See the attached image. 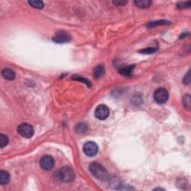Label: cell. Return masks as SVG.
<instances>
[{"label":"cell","mask_w":191,"mask_h":191,"mask_svg":"<svg viewBox=\"0 0 191 191\" xmlns=\"http://www.w3.org/2000/svg\"><path fill=\"white\" fill-rule=\"evenodd\" d=\"M89 170L90 173L97 179L101 181H105L108 178V173L107 170L98 163H92L90 165Z\"/></svg>","instance_id":"obj_1"},{"label":"cell","mask_w":191,"mask_h":191,"mask_svg":"<svg viewBox=\"0 0 191 191\" xmlns=\"http://www.w3.org/2000/svg\"><path fill=\"white\" fill-rule=\"evenodd\" d=\"M57 176L60 181L64 183H69L73 181L75 173L70 166H63L57 172Z\"/></svg>","instance_id":"obj_2"},{"label":"cell","mask_w":191,"mask_h":191,"mask_svg":"<svg viewBox=\"0 0 191 191\" xmlns=\"http://www.w3.org/2000/svg\"><path fill=\"white\" fill-rule=\"evenodd\" d=\"M154 99L158 104H164L169 99V93L165 88H160L154 92Z\"/></svg>","instance_id":"obj_3"},{"label":"cell","mask_w":191,"mask_h":191,"mask_svg":"<svg viewBox=\"0 0 191 191\" xmlns=\"http://www.w3.org/2000/svg\"><path fill=\"white\" fill-rule=\"evenodd\" d=\"M17 132L23 138H31L34 135V128L29 123H22L17 128Z\"/></svg>","instance_id":"obj_4"},{"label":"cell","mask_w":191,"mask_h":191,"mask_svg":"<svg viewBox=\"0 0 191 191\" xmlns=\"http://www.w3.org/2000/svg\"><path fill=\"white\" fill-rule=\"evenodd\" d=\"M99 147L97 144L93 141L86 142L83 146V152L88 157H93L98 153Z\"/></svg>","instance_id":"obj_5"},{"label":"cell","mask_w":191,"mask_h":191,"mask_svg":"<svg viewBox=\"0 0 191 191\" xmlns=\"http://www.w3.org/2000/svg\"><path fill=\"white\" fill-rule=\"evenodd\" d=\"M71 39H72L71 36L68 33L64 32V31H59L53 37V41L57 43H69Z\"/></svg>","instance_id":"obj_6"},{"label":"cell","mask_w":191,"mask_h":191,"mask_svg":"<svg viewBox=\"0 0 191 191\" xmlns=\"http://www.w3.org/2000/svg\"><path fill=\"white\" fill-rule=\"evenodd\" d=\"M40 165L42 169L45 170H51L55 166V161L52 156L44 155L41 158L40 161Z\"/></svg>","instance_id":"obj_7"},{"label":"cell","mask_w":191,"mask_h":191,"mask_svg":"<svg viewBox=\"0 0 191 191\" xmlns=\"http://www.w3.org/2000/svg\"><path fill=\"white\" fill-rule=\"evenodd\" d=\"M109 109L105 105H100L96 108L95 116L97 119L100 120H104L109 116Z\"/></svg>","instance_id":"obj_8"},{"label":"cell","mask_w":191,"mask_h":191,"mask_svg":"<svg viewBox=\"0 0 191 191\" xmlns=\"http://www.w3.org/2000/svg\"><path fill=\"white\" fill-rule=\"evenodd\" d=\"M2 76H3L4 79L7 80H9V81H12V80H14L15 77H16V74L15 72L12 70L11 69L9 68H5L2 70Z\"/></svg>","instance_id":"obj_9"},{"label":"cell","mask_w":191,"mask_h":191,"mask_svg":"<svg viewBox=\"0 0 191 191\" xmlns=\"http://www.w3.org/2000/svg\"><path fill=\"white\" fill-rule=\"evenodd\" d=\"M134 65H130L127 67H122L119 69V72L124 76H130L132 74Z\"/></svg>","instance_id":"obj_10"},{"label":"cell","mask_w":191,"mask_h":191,"mask_svg":"<svg viewBox=\"0 0 191 191\" xmlns=\"http://www.w3.org/2000/svg\"><path fill=\"white\" fill-rule=\"evenodd\" d=\"M10 181V174L6 170H2L0 171V184L2 185H7Z\"/></svg>","instance_id":"obj_11"},{"label":"cell","mask_w":191,"mask_h":191,"mask_svg":"<svg viewBox=\"0 0 191 191\" xmlns=\"http://www.w3.org/2000/svg\"><path fill=\"white\" fill-rule=\"evenodd\" d=\"M105 73V68L103 66L98 65L93 69V76L96 79H99Z\"/></svg>","instance_id":"obj_12"},{"label":"cell","mask_w":191,"mask_h":191,"mask_svg":"<svg viewBox=\"0 0 191 191\" xmlns=\"http://www.w3.org/2000/svg\"><path fill=\"white\" fill-rule=\"evenodd\" d=\"M135 6L140 8H147L152 4V2L149 0H138L134 2Z\"/></svg>","instance_id":"obj_13"},{"label":"cell","mask_w":191,"mask_h":191,"mask_svg":"<svg viewBox=\"0 0 191 191\" xmlns=\"http://www.w3.org/2000/svg\"><path fill=\"white\" fill-rule=\"evenodd\" d=\"M168 23H170V22H168V21H166V20H157V21L149 22V23L146 25V27L149 28V29H151V28L159 26V25H166V24H168Z\"/></svg>","instance_id":"obj_14"},{"label":"cell","mask_w":191,"mask_h":191,"mask_svg":"<svg viewBox=\"0 0 191 191\" xmlns=\"http://www.w3.org/2000/svg\"><path fill=\"white\" fill-rule=\"evenodd\" d=\"M29 4L37 9H42L44 7V3L40 0H31V1H29Z\"/></svg>","instance_id":"obj_15"},{"label":"cell","mask_w":191,"mask_h":191,"mask_svg":"<svg viewBox=\"0 0 191 191\" xmlns=\"http://www.w3.org/2000/svg\"><path fill=\"white\" fill-rule=\"evenodd\" d=\"M182 102H183L184 107H185L186 109H187L188 111H190V107H191L190 95V94L185 95V96L183 97V100H182Z\"/></svg>","instance_id":"obj_16"},{"label":"cell","mask_w":191,"mask_h":191,"mask_svg":"<svg viewBox=\"0 0 191 191\" xmlns=\"http://www.w3.org/2000/svg\"><path fill=\"white\" fill-rule=\"evenodd\" d=\"M75 130L78 133H84L88 130V126L84 123H80L79 124L76 125V127H75Z\"/></svg>","instance_id":"obj_17"},{"label":"cell","mask_w":191,"mask_h":191,"mask_svg":"<svg viewBox=\"0 0 191 191\" xmlns=\"http://www.w3.org/2000/svg\"><path fill=\"white\" fill-rule=\"evenodd\" d=\"M8 142H9V140H8V137L4 134H0V146L1 148L2 149L6 147L8 144Z\"/></svg>","instance_id":"obj_18"},{"label":"cell","mask_w":191,"mask_h":191,"mask_svg":"<svg viewBox=\"0 0 191 191\" xmlns=\"http://www.w3.org/2000/svg\"><path fill=\"white\" fill-rule=\"evenodd\" d=\"M191 6L190 2H180L177 4V8L178 9H186L189 8Z\"/></svg>","instance_id":"obj_19"},{"label":"cell","mask_w":191,"mask_h":191,"mask_svg":"<svg viewBox=\"0 0 191 191\" xmlns=\"http://www.w3.org/2000/svg\"><path fill=\"white\" fill-rule=\"evenodd\" d=\"M158 49L155 48H146L145 49H142L140 50V53H144V54H152L154 53V52L157 51Z\"/></svg>","instance_id":"obj_20"},{"label":"cell","mask_w":191,"mask_h":191,"mask_svg":"<svg viewBox=\"0 0 191 191\" xmlns=\"http://www.w3.org/2000/svg\"><path fill=\"white\" fill-rule=\"evenodd\" d=\"M73 79H74V80H77V81H82V82H84V84H86L87 85H88V87H90V81H88V79H84V78L79 77V76H77V77H73Z\"/></svg>","instance_id":"obj_21"},{"label":"cell","mask_w":191,"mask_h":191,"mask_svg":"<svg viewBox=\"0 0 191 191\" xmlns=\"http://www.w3.org/2000/svg\"><path fill=\"white\" fill-rule=\"evenodd\" d=\"M184 83L186 84H189L190 82V72H187V76H185V79H184Z\"/></svg>","instance_id":"obj_22"},{"label":"cell","mask_w":191,"mask_h":191,"mask_svg":"<svg viewBox=\"0 0 191 191\" xmlns=\"http://www.w3.org/2000/svg\"><path fill=\"white\" fill-rule=\"evenodd\" d=\"M127 3V2H125V1H114V4L117 5V6H124Z\"/></svg>","instance_id":"obj_23"}]
</instances>
